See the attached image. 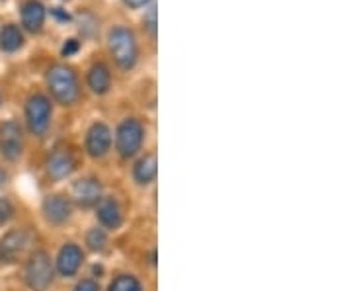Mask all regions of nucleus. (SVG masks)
Segmentation results:
<instances>
[{"instance_id":"412c9836","label":"nucleus","mask_w":351,"mask_h":291,"mask_svg":"<svg viewBox=\"0 0 351 291\" xmlns=\"http://www.w3.org/2000/svg\"><path fill=\"white\" fill-rule=\"evenodd\" d=\"M75 291H100V286L94 279H82L76 283Z\"/></svg>"},{"instance_id":"b1692460","label":"nucleus","mask_w":351,"mask_h":291,"mask_svg":"<svg viewBox=\"0 0 351 291\" xmlns=\"http://www.w3.org/2000/svg\"><path fill=\"white\" fill-rule=\"evenodd\" d=\"M53 14H55L57 18H61V20H69V14L61 12V8H53Z\"/></svg>"},{"instance_id":"4be33fe9","label":"nucleus","mask_w":351,"mask_h":291,"mask_svg":"<svg viewBox=\"0 0 351 291\" xmlns=\"http://www.w3.org/2000/svg\"><path fill=\"white\" fill-rule=\"evenodd\" d=\"M78 47H80V43H78L76 39H69V41L64 43L63 55H73L75 51H78Z\"/></svg>"},{"instance_id":"9b49d317","label":"nucleus","mask_w":351,"mask_h":291,"mask_svg":"<svg viewBox=\"0 0 351 291\" xmlns=\"http://www.w3.org/2000/svg\"><path fill=\"white\" fill-rule=\"evenodd\" d=\"M82 251L76 246V244H64L63 248L59 251V256H57V270L59 274L64 276V278H71L78 272V268L82 264Z\"/></svg>"},{"instance_id":"4468645a","label":"nucleus","mask_w":351,"mask_h":291,"mask_svg":"<svg viewBox=\"0 0 351 291\" xmlns=\"http://www.w3.org/2000/svg\"><path fill=\"white\" fill-rule=\"evenodd\" d=\"M96 211H98L96 216H98L104 227L117 229L121 225V209H119L117 202L112 200V198H101L100 202H98V209Z\"/></svg>"},{"instance_id":"393cba45","label":"nucleus","mask_w":351,"mask_h":291,"mask_svg":"<svg viewBox=\"0 0 351 291\" xmlns=\"http://www.w3.org/2000/svg\"><path fill=\"white\" fill-rule=\"evenodd\" d=\"M4 182H6V172H4V168L0 166V188L4 186Z\"/></svg>"},{"instance_id":"0eeeda50","label":"nucleus","mask_w":351,"mask_h":291,"mask_svg":"<svg viewBox=\"0 0 351 291\" xmlns=\"http://www.w3.org/2000/svg\"><path fill=\"white\" fill-rule=\"evenodd\" d=\"M24 149V135H22V127L16 121H4L0 126V151L8 159L16 161Z\"/></svg>"},{"instance_id":"7ed1b4c3","label":"nucleus","mask_w":351,"mask_h":291,"mask_svg":"<svg viewBox=\"0 0 351 291\" xmlns=\"http://www.w3.org/2000/svg\"><path fill=\"white\" fill-rule=\"evenodd\" d=\"M25 283L34 291H45L53 281V264L49 254L38 251L29 256L24 272Z\"/></svg>"},{"instance_id":"f257e3e1","label":"nucleus","mask_w":351,"mask_h":291,"mask_svg":"<svg viewBox=\"0 0 351 291\" xmlns=\"http://www.w3.org/2000/svg\"><path fill=\"white\" fill-rule=\"evenodd\" d=\"M47 86H49L53 98L63 104L71 106L78 98V80L73 69L64 65H53L47 73Z\"/></svg>"},{"instance_id":"f8f14e48","label":"nucleus","mask_w":351,"mask_h":291,"mask_svg":"<svg viewBox=\"0 0 351 291\" xmlns=\"http://www.w3.org/2000/svg\"><path fill=\"white\" fill-rule=\"evenodd\" d=\"M75 168V159L73 154L66 151V149H57L49 154L47 159V172L55 180H61V178H66Z\"/></svg>"},{"instance_id":"f3484780","label":"nucleus","mask_w":351,"mask_h":291,"mask_svg":"<svg viewBox=\"0 0 351 291\" xmlns=\"http://www.w3.org/2000/svg\"><path fill=\"white\" fill-rule=\"evenodd\" d=\"M22 43H24L22 32L12 24L4 25V30L0 32V47L4 51H16L22 47Z\"/></svg>"},{"instance_id":"aec40b11","label":"nucleus","mask_w":351,"mask_h":291,"mask_svg":"<svg viewBox=\"0 0 351 291\" xmlns=\"http://www.w3.org/2000/svg\"><path fill=\"white\" fill-rule=\"evenodd\" d=\"M14 213V205L10 200H0V225H4V223H8L10 221V217Z\"/></svg>"},{"instance_id":"2eb2a0df","label":"nucleus","mask_w":351,"mask_h":291,"mask_svg":"<svg viewBox=\"0 0 351 291\" xmlns=\"http://www.w3.org/2000/svg\"><path fill=\"white\" fill-rule=\"evenodd\" d=\"M88 86L94 90L96 94H106L112 86V75L106 65H94L88 73Z\"/></svg>"},{"instance_id":"9d476101","label":"nucleus","mask_w":351,"mask_h":291,"mask_svg":"<svg viewBox=\"0 0 351 291\" xmlns=\"http://www.w3.org/2000/svg\"><path fill=\"white\" fill-rule=\"evenodd\" d=\"M71 211H73L71 200H66L64 196H59V194L47 196L43 202V216L51 225H63L64 221H69Z\"/></svg>"},{"instance_id":"1a4fd4ad","label":"nucleus","mask_w":351,"mask_h":291,"mask_svg":"<svg viewBox=\"0 0 351 291\" xmlns=\"http://www.w3.org/2000/svg\"><path fill=\"white\" fill-rule=\"evenodd\" d=\"M112 147V131L106 124H94L88 129L86 135V151L90 156L100 159Z\"/></svg>"},{"instance_id":"423d86ee","label":"nucleus","mask_w":351,"mask_h":291,"mask_svg":"<svg viewBox=\"0 0 351 291\" xmlns=\"http://www.w3.org/2000/svg\"><path fill=\"white\" fill-rule=\"evenodd\" d=\"M29 244V233L25 229H12L0 239V262H16Z\"/></svg>"},{"instance_id":"20e7f679","label":"nucleus","mask_w":351,"mask_h":291,"mask_svg":"<svg viewBox=\"0 0 351 291\" xmlns=\"http://www.w3.org/2000/svg\"><path fill=\"white\" fill-rule=\"evenodd\" d=\"M25 119L27 127L34 135H43L49 127L51 119V104L45 96L36 94L25 104Z\"/></svg>"},{"instance_id":"ddd939ff","label":"nucleus","mask_w":351,"mask_h":291,"mask_svg":"<svg viewBox=\"0 0 351 291\" xmlns=\"http://www.w3.org/2000/svg\"><path fill=\"white\" fill-rule=\"evenodd\" d=\"M22 22L27 32H39L45 22V8L39 0H27L22 6Z\"/></svg>"},{"instance_id":"6e6552de","label":"nucleus","mask_w":351,"mask_h":291,"mask_svg":"<svg viewBox=\"0 0 351 291\" xmlns=\"http://www.w3.org/2000/svg\"><path fill=\"white\" fill-rule=\"evenodd\" d=\"M71 196L80 207H92L98 205L101 200V186L96 178H80L73 184Z\"/></svg>"},{"instance_id":"5701e85b","label":"nucleus","mask_w":351,"mask_h":291,"mask_svg":"<svg viewBox=\"0 0 351 291\" xmlns=\"http://www.w3.org/2000/svg\"><path fill=\"white\" fill-rule=\"evenodd\" d=\"M149 0H125L127 6H131V8H141V6H145Z\"/></svg>"},{"instance_id":"39448f33","label":"nucleus","mask_w":351,"mask_h":291,"mask_svg":"<svg viewBox=\"0 0 351 291\" xmlns=\"http://www.w3.org/2000/svg\"><path fill=\"white\" fill-rule=\"evenodd\" d=\"M143 126L137 119H125L121 126L117 127V137H115V147L121 156H133L143 145Z\"/></svg>"},{"instance_id":"6ab92c4d","label":"nucleus","mask_w":351,"mask_h":291,"mask_svg":"<svg viewBox=\"0 0 351 291\" xmlns=\"http://www.w3.org/2000/svg\"><path fill=\"white\" fill-rule=\"evenodd\" d=\"M86 244L92 251H104V246L108 244V237L101 229H92V231H88Z\"/></svg>"},{"instance_id":"dca6fc26","label":"nucleus","mask_w":351,"mask_h":291,"mask_svg":"<svg viewBox=\"0 0 351 291\" xmlns=\"http://www.w3.org/2000/svg\"><path fill=\"white\" fill-rule=\"evenodd\" d=\"M135 180L138 184H151L156 176V156L154 154H145L135 166Z\"/></svg>"},{"instance_id":"a211bd4d","label":"nucleus","mask_w":351,"mask_h":291,"mask_svg":"<svg viewBox=\"0 0 351 291\" xmlns=\"http://www.w3.org/2000/svg\"><path fill=\"white\" fill-rule=\"evenodd\" d=\"M110 291H143L141 290V283L133 276L129 274H123V276H117L113 279L112 288Z\"/></svg>"},{"instance_id":"f03ea898","label":"nucleus","mask_w":351,"mask_h":291,"mask_svg":"<svg viewBox=\"0 0 351 291\" xmlns=\"http://www.w3.org/2000/svg\"><path fill=\"white\" fill-rule=\"evenodd\" d=\"M110 51L115 63L121 69H131L137 63V41L131 30L115 27L110 32Z\"/></svg>"}]
</instances>
